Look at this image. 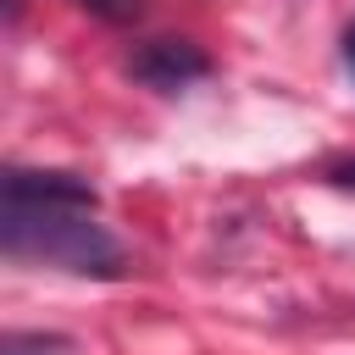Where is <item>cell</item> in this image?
<instances>
[{
	"instance_id": "cell-1",
	"label": "cell",
	"mask_w": 355,
	"mask_h": 355,
	"mask_svg": "<svg viewBox=\"0 0 355 355\" xmlns=\"http://www.w3.org/2000/svg\"><path fill=\"white\" fill-rule=\"evenodd\" d=\"M94 183L78 172L6 166L0 178V250L11 261L61 266L78 277H122V244L94 222Z\"/></svg>"
},
{
	"instance_id": "cell-2",
	"label": "cell",
	"mask_w": 355,
	"mask_h": 355,
	"mask_svg": "<svg viewBox=\"0 0 355 355\" xmlns=\"http://www.w3.org/2000/svg\"><path fill=\"white\" fill-rule=\"evenodd\" d=\"M128 72L144 83V89H161V94H178L189 83H200L211 72V55L194 44V39H150L128 55Z\"/></svg>"
},
{
	"instance_id": "cell-3",
	"label": "cell",
	"mask_w": 355,
	"mask_h": 355,
	"mask_svg": "<svg viewBox=\"0 0 355 355\" xmlns=\"http://www.w3.org/2000/svg\"><path fill=\"white\" fill-rule=\"evenodd\" d=\"M72 338L67 333H6L0 338V355H67Z\"/></svg>"
},
{
	"instance_id": "cell-4",
	"label": "cell",
	"mask_w": 355,
	"mask_h": 355,
	"mask_svg": "<svg viewBox=\"0 0 355 355\" xmlns=\"http://www.w3.org/2000/svg\"><path fill=\"white\" fill-rule=\"evenodd\" d=\"M72 6H83L89 17H100V22H111V28H128V22H139V11H144V0H72Z\"/></svg>"
},
{
	"instance_id": "cell-5",
	"label": "cell",
	"mask_w": 355,
	"mask_h": 355,
	"mask_svg": "<svg viewBox=\"0 0 355 355\" xmlns=\"http://www.w3.org/2000/svg\"><path fill=\"white\" fill-rule=\"evenodd\" d=\"M327 183L333 189H355V161H333L327 166Z\"/></svg>"
},
{
	"instance_id": "cell-6",
	"label": "cell",
	"mask_w": 355,
	"mask_h": 355,
	"mask_svg": "<svg viewBox=\"0 0 355 355\" xmlns=\"http://www.w3.org/2000/svg\"><path fill=\"white\" fill-rule=\"evenodd\" d=\"M344 67H349V78H355V22L344 28Z\"/></svg>"
},
{
	"instance_id": "cell-7",
	"label": "cell",
	"mask_w": 355,
	"mask_h": 355,
	"mask_svg": "<svg viewBox=\"0 0 355 355\" xmlns=\"http://www.w3.org/2000/svg\"><path fill=\"white\" fill-rule=\"evenodd\" d=\"M22 6H28V0H6V28H17V17H22Z\"/></svg>"
}]
</instances>
